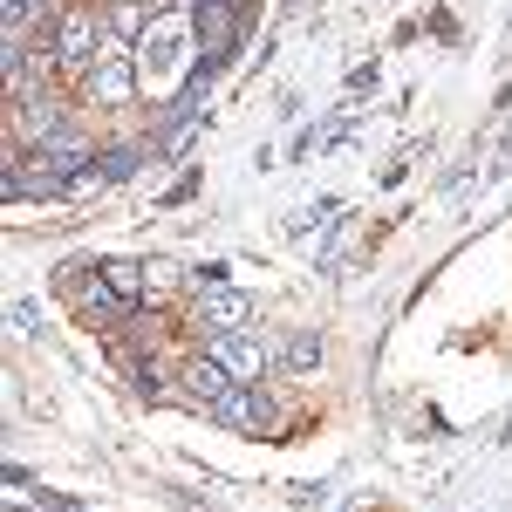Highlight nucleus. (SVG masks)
<instances>
[{
	"instance_id": "f257e3e1",
	"label": "nucleus",
	"mask_w": 512,
	"mask_h": 512,
	"mask_svg": "<svg viewBox=\"0 0 512 512\" xmlns=\"http://www.w3.org/2000/svg\"><path fill=\"white\" fill-rule=\"evenodd\" d=\"M137 62H144V89L171 96L178 82H192V21L185 14H158L137 35Z\"/></svg>"
},
{
	"instance_id": "f03ea898",
	"label": "nucleus",
	"mask_w": 512,
	"mask_h": 512,
	"mask_svg": "<svg viewBox=\"0 0 512 512\" xmlns=\"http://www.w3.org/2000/svg\"><path fill=\"white\" fill-rule=\"evenodd\" d=\"M55 62L62 69H96L103 62V28H96V14H62L55 21Z\"/></svg>"
},
{
	"instance_id": "7ed1b4c3",
	"label": "nucleus",
	"mask_w": 512,
	"mask_h": 512,
	"mask_svg": "<svg viewBox=\"0 0 512 512\" xmlns=\"http://www.w3.org/2000/svg\"><path fill=\"white\" fill-rule=\"evenodd\" d=\"M212 362L233 376V383H260L267 369H274V355H267V342H253V335H212Z\"/></svg>"
},
{
	"instance_id": "20e7f679",
	"label": "nucleus",
	"mask_w": 512,
	"mask_h": 512,
	"mask_svg": "<svg viewBox=\"0 0 512 512\" xmlns=\"http://www.w3.org/2000/svg\"><path fill=\"white\" fill-rule=\"evenodd\" d=\"M212 417H219V424H233V431H267L274 403L260 396V383H233V390L212 403Z\"/></svg>"
},
{
	"instance_id": "39448f33",
	"label": "nucleus",
	"mask_w": 512,
	"mask_h": 512,
	"mask_svg": "<svg viewBox=\"0 0 512 512\" xmlns=\"http://www.w3.org/2000/svg\"><path fill=\"white\" fill-rule=\"evenodd\" d=\"M82 89H89V103H103V110H117V103H130L137 96V69L123 62V55H103L89 76H82Z\"/></svg>"
},
{
	"instance_id": "423d86ee",
	"label": "nucleus",
	"mask_w": 512,
	"mask_h": 512,
	"mask_svg": "<svg viewBox=\"0 0 512 512\" xmlns=\"http://www.w3.org/2000/svg\"><path fill=\"white\" fill-rule=\"evenodd\" d=\"M14 130H21V137H28V144H55V137H69V123H62V103H55V96H21V103H14Z\"/></svg>"
},
{
	"instance_id": "0eeeda50",
	"label": "nucleus",
	"mask_w": 512,
	"mask_h": 512,
	"mask_svg": "<svg viewBox=\"0 0 512 512\" xmlns=\"http://www.w3.org/2000/svg\"><path fill=\"white\" fill-rule=\"evenodd\" d=\"M239 321H246V294H239V287H205V294H198V328L233 335Z\"/></svg>"
},
{
	"instance_id": "6e6552de",
	"label": "nucleus",
	"mask_w": 512,
	"mask_h": 512,
	"mask_svg": "<svg viewBox=\"0 0 512 512\" xmlns=\"http://www.w3.org/2000/svg\"><path fill=\"white\" fill-rule=\"evenodd\" d=\"M198 35H205V69H212V62H226V48H233V0L198 7Z\"/></svg>"
},
{
	"instance_id": "1a4fd4ad",
	"label": "nucleus",
	"mask_w": 512,
	"mask_h": 512,
	"mask_svg": "<svg viewBox=\"0 0 512 512\" xmlns=\"http://www.w3.org/2000/svg\"><path fill=\"white\" fill-rule=\"evenodd\" d=\"M35 158L48 164V171H55V178H62V185H69V178H76L82 164H89V144H82L76 130H69V137H55V144H41Z\"/></svg>"
},
{
	"instance_id": "9d476101",
	"label": "nucleus",
	"mask_w": 512,
	"mask_h": 512,
	"mask_svg": "<svg viewBox=\"0 0 512 512\" xmlns=\"http://www.w3.org/2000/svg\"><path fill=\"white\" fill-rule=\"evenodd\" d=\"M185 383H192V396H198V403H219V396L233 390V376H226V369H219L212 355H205V362H192V376H185Z\"/></svg>"
},
{
	"instance_id": "9b49d317",
	"label": "nucleus",
	"mask_w": 512,
	"mask_h": 512,
	"mask_svg": "<svg viewBox=\"0 0 512 512\" xmlns=\"http://www.w3.org/2000/svg\"><path fill=\"white\" fill-rule=\"evenodd\" d=\"M280 362H287V369H315V362H321V342H315V335H294Z\"/></svg>"
},
{
	"instance_id": "f8f14e48",
	"label": "nucleus",
	"mask_w": 512,
	"mask_h": 512,
	"mask_svg": "<svg viewBox=\"0 0 512 512\" xmlns=\"http://www.w3.org/2000/svg\"><path fill=\"white\" fill-rule=\"evenodd\" d=\"M171 280H178V267H171V260H151V267H144V294L158 301V294H171Z\"/></svg>"
},
{
	"instance_id": "ddd939ff",
	"label": "nucleus",
	"mask_w": 512,
	"mask_h": 512,
	"mask_svg": "<svg viewBox=\"0 0 512 512\" xmlns=\"http://www.w3.org/2000/svg\"><path fill=\"white\" fill-rule=\"evenodd\" d=\"M137 164H144V151H110V164H103V178H110V185H123V178H130Z\"/></svg>"
},
{
	"instance_id": "4468645a",
	"label": "nucleus",
	"mask_w": 512,
	"mask_h": 512,
	"mask_svg": "<svg viewBox=\"0 0 512 512\" xmlns=\"http://www.w3.org/2000/svg\"><path fill=\"white\" fill-rule=\"evenodd\" d=\"M198 7H219V0H198Z\"/></svg>"
}]
</instances>
